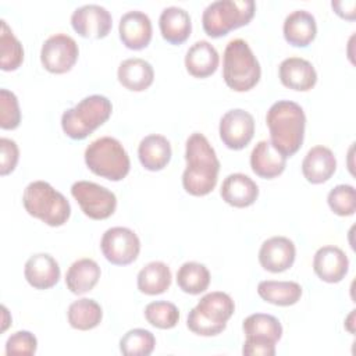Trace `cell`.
<instances>
[{
    "instance_id": "1",
    "label": "cell",
    "mask_w": 356,
    "mask_h": 356,
    "mask_svg": "<svg viewBox=\"0 0 356 356\" xmlns=\"http://www.w3.org/2000/svg\"><path fill=\"white\" fill-rule=\"evenodd\" d=\"M186 168L182 174L184 189L193 196H204L217 185L220 161L217 154L200 132H193L185 145Z\"/></svg>"
},
{
    "instance_id": "2",
    "label": "cell",
    "mask_w": 356,
    "mask_h": 356,
    "mask_svg": "<svg viewBox=\"0 0 356 356\" xmlns=\"http://www.w3.org/2000/svg\"><path fill=\"white\" fill-rule=\"evenodd\" d=\"M271 145L285 157L293 156L305 138L306 115L303 108L291 100L275 102L266 114Z\"/></svg>"
},
{
    "instance_id": "3",
    "label": "cell",
    "mask_w": 356,
    "mask_h": 356,
    "mask_svg": "<svg viewBox=\"0 0 356 356\" xmlns=\"http://www.w3.org/2000/svg\"><path fill=\"white\" fill-rule=\"evenodd\" d=\"M22 204L29 216L50 227L65 224L71 216V206L67 197L46 181L28 184L22 193Z\"/></svg>"
},
{
    "instance_id": "4",
    "label": "cell",
    "mask_w": 356,
    "mask_h": 356,
    "mask_svg": "<svg viewBox=\"0 0 356 356\" xmlns=\"http://www.w3.org/2000/svg\"><path fill=\"white\" fill-rule=\"evenodd\" d=\"M260 64L243 39H232L224 50L222 78L235 92H248L259 82Z\"/></svg>"
},
{
    "instance_id": "5",
    "label": "cell",
    "mask_w": 356,
    "mask_h": 356,
    "mask_svg": "<svg viewBox=\"0 0 356 356\" xmlns=\"http://www.w3.org/2000/svg\"><path fill=\"white\" fill-rule=\"evenodd\" d=\"M234 310L235 303L228 293L220 291L209 292L189 312L186 325L193 334L214 337L225 330Z\"/></svg>"
},
{
    "instance_id": "6",
    "label": "cell",
    "mask_w": 356,
    "mask_h": 356,
    "mask_svg": "<svg viewBox=\"0 0 356 356\" xmlns=\"http://www.w3.org/2000/svg\"><path fill=\"white\" fill-rule=\"evenodd\" d=\"M111 111L113 104L106 96L90 95L63 113L61 128L68 138L81 140L103 125Z\"/></svg>"
},
{
    "instance_id": "7",
    "label": "cell",
    "mask_w": 356,
    "mask_h": 356,
    "mask_svg": "<svg viewBox=\"0 0 356 356\" xmlns=\"http://www.w3.org/2000/svg\"><path fill=\"white\" fill-rule=\"evenodd\" d=\"M88 168L106 179L121 181L129 172V156L121 142L111 136H102L88 145L85 150Z\"/></svg>"
},
{
    "instance_id": "8",
    "label": "cell",
    "mask_w": 356,
    "mask_h": 356,
    "mask_svg": "<svg viewBox=\"0 0 356 356\" xmlns=\"http://www.w3.org/2000/svg\"><path fill=\"white\" fill-rule=\"evenodd\" d=\"M254 11L253 0H217L204 8L202 25L209 36L221 38L232 29L248 25Z\"/></svg>"
},
{
    "instance_id": "9",
    "label": "cell",
    "mask_w": 356,
    "mask_h": 356,
    "mask_svg": "<svg viewBox=\"0 0 356 356\" xmlns=\"http://www.w3.org/2000/svg\"><path fill=\"white\" fill-rule=\"evenodd\" d=\"M71 195L78 202L83 214L92 220H106L117 207L115 195L96 182L76 181L71 186Z\"/></svg>"
},
{
    "instance_id": "10",
    "label": "cell",
    "mask_w": 356,
    "mask_h": 356,
    "mask_svg": "<svg viewBox=\"0 0 356 356\" xmlns=\"http://www.w3.org/2000/svg\"><path fill=\"white\" fill-rule=\"evenodd\" d=\"M103 256L115 266H127L136 260L140 252L138 235L127 227L108 228L100 241Z\"/></svg>"
},
{
    "instance_id": "11",
    "label": "cell",
    "mask_w": 356,
    "mask_h": 356,
    "mask_svg": "<svg viewBox=\"0 0 356 356\" xmlns=\"http://www.w3.org/2000/svg\"><path fill=\"white\" fill-rule=\"evenodd\" d=\"M79 56V49L74 38L67 33H54L49 36L40 50L42 65L51 74H64L70 71Z\"/></svg>"
},
{
    "instance_id": "12",
    "label": "cell",
    "mask_w": 356,
    "mask_h": 356,
    "mask_svg": "<svg viewBox=\"0 0 356 356\" xmlns=\"http://www.w3.org/2000/svg\"><path fill=\"white\" fill-rule=\"evenodd\" d=\"M218 131L228 149L241 150L249 145L254 135V118L242 108H232L221 117Z\"/></svg>"
},
{
    "instance_id": "13",
    "label": "cell",
    "mask_w": 356,
    "mask_h": 356,
    "mask_svg": "<svg viewBox=\"0 0 356 356\" xmlns=\"http://www.w3.org/2000/svg\"><path fill=\"white\" fill-rule=\"evenodd\" d=\"M71 25L74 31L89 39L106 38L111 29V14L99 4H83L71 14Z\"/></svg>"
},
{
    "instance_id": "14",
    "label": "cell",
    "mask_w": 356,
    "mask_h": 356,
    "mask_svg": "<svg viewBox=\"0 0 356 356\" xmlns=\"http://www.w3.org/2000/svg\"><path fill=\"white\" fill-rule=\"evenodd\" d=\"M295 256V245L286 236H271L261 243L259 250L260 266L270 273H282L291 268Z\"/></svg>"
},
{
    "instance_id": "15",
    "label": "cell",
    "mask_w": 356,
    "mask_h": 356,
    "mask_svg": "<svg viewBox=\"0 0 356 356\" xmlns=\"http://www.w3.org/2000/svg\"><path fill=\"white\" fill-rule=\"evenodd\" d=\"M349 260L346 253L334 245H325L314 253L313 270L316 275L328 284L342 281L348 273Z\"/></svg>"
},
{
    "instance_id": "16",
    "label": "cell",
    "mask_w": 356,
    "mask_h": 356,
    "mask_svg": "<svg viewBox=\"0 0 356 356\" xmlns=\"http://www.w3.org/2000/svg\"><path fill=\"white\" fill-rule=\"evenodd\" d=\"M121 42L131 50H142L152 40V21L147 14L132 10L120 18L118 25Z\"/></svg>"
},
{
    "instance_id": "17",
    "label": "cell",
    "mask_w": 356,
    "mask_h": 356,
    "mask_svg": "<svg viewBox=\"0 0 356 356\" xmlns=\"http://www.w3.org/2000/svg\"><path fill=\"white\" fill-rule=\"evenodd\" d=\"M278 75L284 86L299 92L310 90L317 82V72L313 64L302 57L282 60L278 67Z\"/></svg>"
},
{
    "instance_id": "18",
    "label": "cell",
    "mask_w": 356,
    "mask_h": 356,
    "mask_svg": "<svg viewBox=\"0 0 356 356\" xmlns=\"http://www.w3.org/2000/svg\"><path fill=\"white\" fill-rule=\"evenodd\" d=\"M24 275L28 284L36 289H49L60 280V267L49 253L32 254L24 267Z\"/></svg>"
},
{
    "instance_id": "19",
    "label": "cell",
    "mask_w": 356,
    "mask_h": 356,
    "mask_svg": "<svg viewBox=\"0 0 356 356\" xmlns=\"http://www.w3.org/2000/svg\"><path fill=\"white\" fill-rule=\"evenodd\" d=\"M335 170L337 159L332 150L323 145L312 147L302 161L303 177L310 184L327 182L334 175Z\"/></svg>"
},
{
    "instance_id": "20",
    "label": "cell",
    "mask_w": 356,
    "mask_h": 356,
    "mask_svg": "<svg viewBox=\"0 0 356 356\" xmlns=\"http://www.w3.org/2000/svg\"><path fill=\"white\" fill-rule=\"evenodd\" d=\"M220 195L229 206L242 209L256 202L259 196V186L250 177L242 172H234L222 181Z\"/></svg>"
},
{
    "instance_id": "21",
    "label": "cell",
    "mask_w": 356,
    "mask_h": 356,
    "mask_svg": "<svg viewBox=\"0 0 356 356\" xmlns=\"http://www.w3.org/2000/svg\"><path fill=\"white\" fill-rule=\"evenodd\" d=\"M282 32L289 44L295 47H306L316 38V18L306 10H295L285 17Z\"/></svg>"
},
{
    "instance_id": "22",
    "label": "cell",
    "mask_w": 356,
    "mask_h": 356,
    "mask_svg": "<svg viewBox=\"0 0 356 356\" xmlns=\"http://www.w3.org/2000/svg\"><path fill=\"white\" fill-rule=\"evenodd\" d=\"M286 165V157L281 154L270 140H260L250 153V167L261 178L271 179L281 175Z\"/></svg>"
},
{
    "instance_id": "23",
    "label": "cell",
    "mask_w": 356,
    "mask_h": 356,
    "mask_svg": "<svg viewBox=\"0 0 356 356\" xmlns=\"http://www.w3.org/2000/svg\"><path fill=\"white\" fill-rule=\"evenodd\" d=\"M161 36L171 44L184 43L192 31L189 13L178 6L165 7L159 18Z\"/></svg>"
},
{
    "instance_id": "24",
    "label": "cell",
    "mask_w": 356,
    "mask_h": 356,
    "mask_svg": "<svg viewBox=\"0 0 356 356\" xmlns=\"http://www.w3.org/2000/svg\"><path fill=\"white\" fill-rule=\"evenodd\" d=\"M218 51L207 40L193 43L185 56L186 71L195 78H207L216 72L218 67Z\"/></svg>"
},
{
    "instance_id": "25",
    "label": "cell",
    "mask_w": 356,
    "mask_h": 356,
    "mask_svg": "<svg viewBox=\"0 0 356 356\" xmlns=\"http://www.w3.org/2000/svg\"><path fill=\"white\" fill-rule=\"evenodd\" d=\"M171 145L168 139L159 134L145 136L138 146L140 164L149 171L163 170L171 160Z\"/></svg>"
},
{
    "instance_id": "26",
    "label": "cell",
    "mask_w": 356,
    "mask_h": 356,
    "mask_svg": "<svg viewBox=\"0 0 356 356\" xmlns=\"http://www.w3.org/2000/svg\"><path fill=\"white\" fill-rule=\"evenodd\" d=\"M120 83L132 92H142L147 89L154 79V71L149 61L143 58H127L117 71Z\"/></svg>"
},
{
    "instance_id": "27",
    "label": "cell",
    "mask_w": 356,
    "mask_h": 356,
    "mask_svg": "<svg viewBox=\"0 0 356 356\" xmlns=\"http://www.w3.org/2000/svg\"><path fill=\"white\" fill-rule=\"evenodd\" d=\"M99 264L89 259L83 257L74 261L65 274V285L75 295H83L93 289L100 278Z\"/></svg>"
},
{
    "instance_id": "28",
    "label": "cell",
    "mask_w": 356,
    "mask_h": 356,
    "mask_svg": "<svg viewBox=\"0 0 356 356\" xmlns=\"http://www.w3.org/2000/svg\"><path fill=\"white\" fill-rule=\"evenodd\" d=\"M259 296L275 306H292L302 296V286L295 281H261L257 285Z\"/></svg>"
},
{
    "instance_id": "29",
    "label": "cell",
    "mask_w": 356,
    "mask_h": 356,
    "mask_svg": "<svg viewBox=\"0 0 356 356\" xmlns=\"http://www.w3.org/2000/svg\"><path fill=\"white\" fill-rule=\"evenodd\" d=\"M171 270L163 261H150L139 273L136 278L138 289L146 295H160L171 285Z\"/></svg>"
},
{
    "instance_id": "30",
    "label": "cell",
    "mask_w": 356,
    "mask_h": 356,
    "mask_svg": "<svg viewBox=\"0 0 356 356\" xmlns=\"http://www.w3.org/2000/svg\"><path fill=\"white\" fill-rule=\"evenodd\" d=\"M103 310L100 305L88 298L78 299L68 306L67 318L72 328L79 331H88L97 327L102 321Z\"/></svg>"
},
{
    "instance_id": "31",
    "label": "cell",
    "mask_w": 356,
    "mask_h": 356,
    "mask_svg": "<svg viewBox=\"0 0 356 356\" xmlns=\"http://www.w3.org/2000/svg\"><path fill=\"white\" fill-rule=\"evenodd\" d=\"M177 284L185 293L199 295L210 284V271L202 263L186 261L177 271Z\"/></svg>"
},
{
    "instance_id": "32",
    "label": "cell",
    "mask_w": 356,
    "mask_h": 356,
    "mask_svg": "<svg viewBox=\"0 0 356 356\" xmlns=\"http://www.w3.org/2000/svg\"><path fill=\"white\" fill-rule=\"evenodd\" d=\"M0 68L14 71L24 61V47L4 19L0 21Z\"/></svg>"
},
{
    "instance_id": "33",
    "label": "cell",
    "mask_w": 356,
    "mask_h": 356,
    "mask_svg": "<svg viewBox=\"0 0 356 356\" xmlns=\"http://www.w3.org/2000/svg\"><path fill=\"white\" fill-rule=\"evenodd\" d=\"M242 330L246 337H264L274 342L282 337V325L280 320L271 314L254 313L243 320Z\"/></svg>"
},
{
    "instance_id": "34",
    "label": "cell",
    "mask_w": 356,
    "mask_h": 356,
    "mask_svg": "<svg viewBox=\"0 0 356 356\" xmlns=\"http://www.w3.org/2000/svg\"><path fill=\"white\" fill-rule=\"evenodd\" d=\"M154 345V335L145 328L129 330L120 339V350L125 356H149Z\"/></svg>"
},
{
    "instance_id": "35",
    "label": "cell",
    "mask_w": 356,
    "mask_h": 356,
    "mask_svg": "<svg viewBox=\"0 0 356 356\" xmlns=\"http://www.w3.org/2000/svg\"><path fill=\"white\" fill-rule=\"evenodd\" d=\"M145 318L149 324L160 330L174 328L179 321L178 307L167 300L150 302L145 307Z\"/></svg>"
},
{
    "instance_id": "36",
    "label": "cell",
    "mask_w": 356,
    "mask_h": 356,
    "mask_svg": "<svg viewBox=\"0 0 356 356\" xmlns=\"http://www.w3.org/2000/svg\"><path fill=\"white\" fill-rule=\"evenodd\" d=\"M330 209L341 217H348L356 211V191L352 185L341 184L334 186L327 196Z\"/></svg>"
},
{
    "instance_id": "37",
    "label": "cell",
    "mask_w": 356,
    "mask_h": 356,
    "mask_svg": "<svg viewBox=\"0 0 356 356\" xmlns=\"http://www.w3.org/2000/svg\"><path fill=\"white\" fill-rule=\"evenodd\" d=\"M21 122V111L17 96L8 89H0V127L15 129Z\"/></svg>"
},
{
    "instance_id": "38",
    "label": "cell",
    "mask_w": 356,
    "mask_h": 356,
    "mask_svg": "<svg viewBox=\"0 0 356 356\" xmlns=\"http://www.w3.org/2000/svg\"><path fill=\"white\" fill-rule=\"evenodd\" d=\"M38 339L29 331H17L11 334L6 342V355H25L32 356L36 353Z\"/></svg>"
},
{
    "instance_id": "39",
    "label": "cell",
    "mask_w": 356,
    "mask_h": 356,
    "mask_svg": "<svg viewBox=\"0 0 356 356\" xmlns=\"http://www.w3.org/2000/svg\"><path fill=\"white\" fill-rule=\"evenodd\" d=\"M0 174L7 175L14 171L19 159V150L17 143L8 138H0Z\"/></svg>"
},
{
    "instance_id": "40",
    "label": "cell",
    "mask_w": 356,
    "mask_h": 356,
    "mask_svg": "<svg viewBox=\"0 0 356 356\" xmlns=\"http://www.w3.org/2000/svg\"><path fill=\"white\" fill-rule=\"evenodd\" d=\"M242 353L246 356H274L275 342L264 337H246Z\"/></svg>"
},
{
    "instance_id": "41",
    "label": "cell",
    "mask_w": 356,
    "mask_h": 356,
    "mask_svg": "<svg viewBox=\"0 0 356 356\" xmlns=\"http://www.w3.org/2000/svg\"><path fill=\"white\" fill-rule=\"evenodd\" d=\"M335 13L345 18V19H353L355 18V1H332L331 3Z\"/></svg>"
}]
</instances>
